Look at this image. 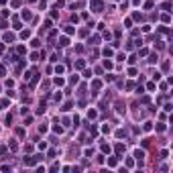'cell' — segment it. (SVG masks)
Wrapping results in <instances>:
<instances>
[{
	"label": "cell",
	"mask_w": 173,
	"mask_h": 173,
	"mask_svg": "<svg viewBox=\"0 0 173 173\" xmlns=\"http://www.w3.org/2000/svg\"><path fill=\"white\" fill-rule=\"evenodd\" d=\"M59 45H61V47H65V45H69V41H67V39H65V37H63V39H61V41H59Z\"/></svg>",
	"instance_id": "3"
},
{
	"label": "cell",
	"mask_w": 173,
	"mask_h": 173,
	"mask_svg": "<svg viewBox=\"0 0 173 173\" xmlns=\"http://www.w3.org/2000/svg\"><path fill=\"white\" fill-rule=\"evenodd\" d=\"M90 6H92V8H100V6H102V2H100V0H92V2H90Z\"/></svg>",
	"instance_id": "1"
},
{
	"label": "cell",
	"mask_w": 173,
	"mask_h": 173,
	"mask_svg": "<svg viewBox=\"0 0 173 173\" xmlns=\"http://www.w3.org/2000/svg\"><path fill=\"white\" fill-rule=\"evenodd\" d=\"M134 157H137V159H141V161H142V157H145V153H142V151H134Z\"/></svg>",
	"instance_id": "2"
}]
</instances>
